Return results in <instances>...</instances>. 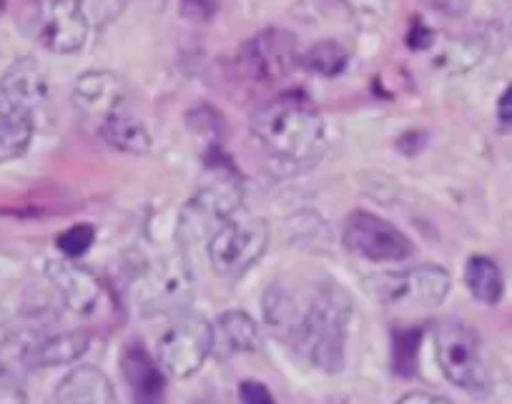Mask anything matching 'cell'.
<instances>
[{
	"label": "cell",
	"instance_id": "cell-30",
	"mask_svg": "<svg viewBox=\"0 0 512 404\" xmlns=\"http://www.w3.org/2000/svg\"><path fill=\"white\" fill-rule=\"evenodd\" d=\"M397 404H450L445 397H437V394L427 392H412L407 397H402Z\"/></svg>",
	"mask_w": 512,
	"mask_h": 404
},
{
	"label": "cell",
	"instance_id": "cell-29",
	"mask_svg": "<svg viewBox=\"0 0 512 404\" xmlns=\"http://www.w3.org/2000/svg\"><path fill=\"white\" fill-rule=\"evenodd\" d=\"M497 121H500V126L505 128V131L512 128V86H507L505 91H502L500 101H497Z\"/></svg>",
	"mask_w": 512,
	"mask_h": 404
},
{
	"label": "cell",
	"instance_id": "cell-10",
	"mask_svg": "<svg viewBox=\"0 0 512 404\" xmlns=\"http://www.w3.org/2000/svg\"><path fill=\"white\" fill-rule=\"evenodd\" d=\"M344 246L374 264H397L415 254V244L382 216L357 211L344 224Z\"/></svg>",
	"mask_w": 512,
	"mask_h": 404
},
{
	"label": "cell",
	"instance_id": "cell-16",
	"mask_svg": "<svg viewBox=\"0 0 512 404\" xmlns=\"http://www.w3.org/2000/svg\"><path fill=\"white\" fill-rule=\"evenodd\" d=\"M262 347L259 324L241 309L226 312L211 324V354L216 359H229L234 354L256 352Z\"/></svg>",
	"mask_w": 512,
	"mask_h": 404
},
{
	"label": "cell",
	"instance_id": "cell-25",
	"mask_svg": "<svg viewBox=\"0 0 512 404\" xmlns=\"http://www.w3.org/2000/svg\"><path fill=\"white\" fill-rule=\"evenodd\" d=\"M417 347H420V332H400L395 339V364L402 374H412L415 369Z\"/></svg>",
	"mask_w": 512,
	"mask_h": 404
},
{
	"label": "cell",
	"instance_id": "cell-27",
	"mask_svg": "<svg viewBox=\"0 0 512 404\" xmlns=\"http://www.w3.org/2000/svg\"><path fill=\"white\" fill-rule=\"evenodd\" d=\"M239 402L241 404H277L274 402L272 392L267 389V384L254 382V379H246V382H241Z\"/></svg>",
	"mask_w": 512,
	"mask_h": 404
},
{
	"label": "cell",
	"instance_id": "cell-21",
	"mask_svg": "<svg viewBox=\"0 0 512 404\" xmlns=\"http://www.w3.org/2000/svg\"><path fill=\"white\" fill-rule=\"evenodd\" d=\"M465 282L467 289L472 292V297L477 302L487 304V307H495L502 299V272L497 269V264L487 256H472L465 266Z\"/></svg>",
	"mask_w": 512,
	"mask_h": 404
},
{
	"label": "cell",
	"instance_id": "cell-22",
	"mask_svg": "<svg viewBox=\"0 0 512 404\" xmlns=\"http://www.w3.org/2000/svg\"><path fill=\"white\" fill-rule=\"evenodd\" d=\"M347 61V51L337 41H319L299 56V63L307 71L319 73V76H337V73L344 71Z\"/></svg>",
	"mask_w": 512,
	"mask_h": 404
},
{
	"label": "cell",
	"instance_id": "cell-5",
	"mask_svg": "<svg viewBox=\"0 0 512 404\" xmlns=\"http://www.w3.org/2000/svg\"><path fill=\"white\" fill-rule=\"evenodd\" d=\"M211 354V324L201 314L176 312L156 334V362L166 377L186 379L199 372Z\"/></svg>",
	"mask_w": 512,
	"mask_h": 404
},
{
	"label": "cell",
	"instance_id": "cell-13",
	"mask_svg": "<svg viewBox=\"0 0 512 404\" xmlns=\"http://www.w3.org/2000/svg\"><path fill=\"white\" fill-rule=\"evenodd\" d=\"M123 98H126V88L121 78L111 71L83 73L73 88V106L86 121L96 123V128H101L116 113H123Z\"/></svg>",
	"mask_w": 512,
	"mask_h": 404
},
{
	"label": "cell",
	"instance_id": "cell-20",
	"mask_svg": "<svg viewBox=\"0 0 512 404\" xmlns=\"http://www.w3.org/2000/svg\"><path fill=\"white\" fill-rule=\"evenodd\" d=\"M98 133L108 146L126 151V154H149L151 151V133L146 131L144 123L126 116V113H116V116L108 118L98 128Z\"/></svg>",
	"mask_w": 512,
	"mask_h": 404
},
{
	"label": "cell",
	"instance_id": "cell-8",
	"mask_svg": "<svg viewBox=\"0 0 512 404\" xmlns=\"http://www.w3.org/2000/svg\"><path fill=\"white\" fill-rule=\"evenodd\" d=\"M369 289L382 307L397 312H425L445 302L450 292V274L442 266H412L405 272L372 279Z\"/></svg>",
	"mask_w": 512,
	"mask_h": 404
},
{
	"label": "cell",
	"instance_id": "cell-11",
	"mask_svg": "<svg viewBox=\"0 0 512 404\" xmlns=\"http://www.w3.org/2000/svg\"><path fill=\"white\" fill-rule=\"evenodd\" d=\"M46 274L61 302L66 304V309L86 319L98 314L103 299H106V289H103L101 279L96 274H91L71 259L48 261Z\"/></svg>",
	"mask_w": 512,
	"mask_h": 404
},
{
	"label": "cell",
	"instance_id": "cell-2",
	"mask_svg": "<svg viewBox=\"0 0 512 404\" xmlns=\"http://www.w3.org/2000/svg\"><path fill=\"white\" fill-rule=\"evenodd\" d=\"M251 133L284 164H312L324 149V121L304 93H282L251 116Z\"/></svg>",
	"mask_w": 512,
	"mask_h": 404
},
{
	"label": "cell",
	"instance_id": "cell-3",
	"mask_svg": "<svg viewBox=\"0 0 512 404\" xmlns=\"http://www.w3.org/2000/svg\"><path fill=\"white\" fill-rule=\"evenodd\" d=\"M194 294V274L181 256H164L139 266L128 282V299L146 317L184 312Z\"/></svg>",
	"mask_w": 512,
	"mask_h": 404
},
{
	"label": "cell",
	"instance_id": "cell-26",
	"mask_svg": "<svg viewBox=\"0 0 512 404\" xmlns=\"http://www.w3.org/2000/svg\"><path fill=\"white\" fill-rule=\"evenodd\" d=\"M28 392L21 379L0 364V404H26Z\"/></svg>",
	"mask_w": 512,
	"mask_h": 404
},
{
	"label": "cell",
	"instance_id": "cell-18",
	"mask_svg": "<svg viewBox=\"0 0 512 404\" xmlns=\"http://www.w3.org/2000/svg\"><path fill=\"white\" fill-rule=\"evenodd\" d=\"M91 337L83 332H63L36 339L23 349V362L31 367H61L86 354Z\"/></svg>",
	"mask_w": 512,
	"mask_h": 404
},
{
	"label": "cell",
	"instance_id": "cell-19",
	"mask_svg": "<svg viewBox=\"0 0 512 404\" xmlns=\"http://www.w3.org/2000/svg\"><path fill=\"white\" fill-rule=\"evenodd\" d=\"M33 131H36V123L31 113L0 101V164L21 159L31 146Z\"/></svg>",
	"mask_w": 512,
	"mask_h": 404
},
{
	"label": "cell",
	"instance_id": "cell-24",
	"mask_svg": "<svg viewBox=\"0 0 512 404\" xmlns=\"http://www.w3.org/2000/svg\"><path fill=\"white\" fill-rule=\"evenodd\" d=\"M93 241H96V229H93L91 224H76L71 226V229L63 231V234L58 236L56 244L68 259H76V256L86 254V251L91 249Z\"/></svg>",
	"mask_w": 512,
	"mask_h": 404
},
{
	"label": "cell",
	"instance_id": "cell-28",
	"mask_svg": "<svg viewBox=\"0 0 512 404\" xmlns=\"http://www.w3.org/2000/svg\"><path fill=\"white\" fill-rule=\"evenodd\" d=\"M216 11V0H184V13L194 21H204Z\"/></svg>",
	"mask_w": 512,
	"mask_h": 404
},
{
	"label": "cell",
	"instance_id": "cell-7",
	"mask_svg": "<svg viewBox=\"0 0 512 404\" xmlns=\"http://www.w3.org/2000/svg\"><path fill=\"white\" fill-rule=\"evenodd\" d=\"M435 357L442 374L455 387L472 394L490 392V372L480 337L467 324L440 322L435 327Z\"/></svg>",
	"mask_w": 512,
	"mask_h": 404
},
{
	"label": "cell",
	"instance_id": "cell-12",
	"mask_svg": "<svg viewBox=\"0 0 512 404\" xmlns=\"http://www.w3.org/2000/svg\"><path fill=\"white\" fill-rule=\"evenodd\" d=\"M244 68L256 78V81L274 83L287 76L299 63L297 41L287 31H264L251 38L241 51Z\"/></svg>",
	"mask_w": 512,
	"mask_h": 404
},
{
	"label": "cell",
	"instance_id": "cell-6",
	"mask_svg": "<svg viewBox=\"0 0 512 404\" xmlns=\"http://www.w3.org/2000/svg\"><path fill=\"white\" fill-rule=\"evenodd\" d=\"M21 26L38 46L58 56L81 51L91 33L76 0H31L21 13Z\"/></svg>",
	"mask_w": 512,
	"mask_h": 404
},
{
	"label": "cell",
	"instance_id": "cell-17",
	"mask_svg": "<svg viewBox=\"0 0 512 404\" xmlns=\"http://www.w3.org/2000/svg\"><path fill=\"white\" fill-rule=\"evenodd\" d=\"M46 404H116V394L101 369L78 367L56 384Z\"/></svg>",
	"mask_w": 512,
	"mask_h": 404
},
{
	"label": "cell",
	"instance_id": "cell-4",
	"mask_svg": "<svg viewBox=\"0 0 512 404\" xmlns=\"http://www.w3.org/2000/svg\"><path fill=\"white\" fill-rule=\"evenodd\" d=\"M244 201V186L234 171L214 169L209 179L196 189L179 214V241L181 244H199L209 241L231 216L239 211Z\"/></svg>",
	"mask_w": 512,
	"mask_h": 404
},
{
	"label": "cell",
	"instance_id": "cell-14",
	"mask_svg": "<svg viewBox=\"0 0 512 404\" xmlns=\"http://www.w3.org/2000/svg\"><path fill=\"white\" fill-rule=\"evenodd\" d=\"M48 98V76L36 58H18L0 78V101L26 113H36Z\"/></svg>",
	"mask_w": 512,
	"mask_h": 404
},
{
	"label": "cell",
	"instance_id": "cell-15",
	"mask_svg": "<svg viewBox=\"0 0 512 404\" xmlns=\"http://www.w3.org/2000/svg\"><path fill=\"white\" fill-rule=\"evenodd\" d=\"M121 372L136 404H161L166 389V374L149 349L141 347V344L126 347L121 357Z\"/></svg>",
	"mask_w": 512,
	"mask_h": 404
},
{
	"label": "cell",
	"instance_id": "cell-23",
	"mask_svg": "<svg viewBox=\"0 0 512 404\" xmlns=\"http://www.w3.org/2000/svg\"><path fill=\"white\" fill-rule=\"evenodd\" d=\"M91 28H106L123 13L128 0H76Z\"/></svg>",
	"mask_w": 512,
	"mask_h": 404
},
{
	"label": "cell",
	"instance_id": "cell-1",
	"mask_svg": "<svg viewBox=\"0 0 512 404\" xmlns=\"http://www.w3.org/2000/svg\"><path fill=\"white\" fill-rule=\"evenodd\" d=\"M352 299L327 279H279L264 294V322L274 337L322 372L344 364Z\"/></svg>",
	"mask_w": 512,
	"mask_h": 404
},
{
	"label": "cell",
	"instance_id": "cell-9",
	"mask_svg": "<svg viewBox=\"0 0 512 404\" xmlns=\"http://www.w3.org/2000/svg\"><path fill=\"white\" fill-rule=\"evenodd\" d=\"M269 246V226L264 219L226 221L209 239V261L219 277L236 279L262 259Z\"/></svg>",
	"mask_w": 512,
	"mask_h": 404
}]
</instances>
